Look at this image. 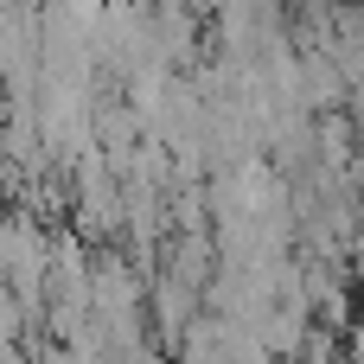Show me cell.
<instances>
[{
  "label": "cell",
  "instance_id": "1",
  "mask_svg": "<svg viewBox=\"0 0 364 364\" xmlns=\"http://www.w3.org/2000/svg\"><path fill=\"white\" fill-rule=\"evenodd\" d=\"M346 122L358 128V141H364V90H352V96H346Z\"/></svg>",
  "mask_w": 364,
  "mask_h": 364
},
{
  "label": "cell",
  "instance_id": "2",
  "mask_svg": "<svg viewBox=\"0 0 364 364\" xmlns=\"http://www.w3.org/2000/svg\"><path fill=\"white\" fill-rule=\"evenodd\" d=\"M358 237H364V192H358Z\"/></svg>",
  "mask_w": 364,
  "mask_h": 364
}]
</instances>
